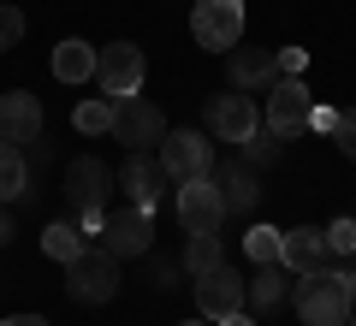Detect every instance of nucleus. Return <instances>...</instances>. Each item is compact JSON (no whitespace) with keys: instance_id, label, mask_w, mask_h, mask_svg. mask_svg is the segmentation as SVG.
Returning <instances> with one entry per match:
<instances>
[{"instance_id":"1","label":"nucleus","mask_w":356,"mask_h":326,"mask_svg":"<svg viewBox=\"0 0 356 326\" xmlns=\"http://www.w3.org/2000/svg\"><path fill=\"white\" fill-rule=\"evenodd\" d=\"M113 184L119 178L107 172L95 154H77L72 166H65V220H72L77 231H102V220H107V202H113Z\"/></svg>"},{"instance_id":"2","label":"nucleus","mask_w":356,"mask_h":326,"mask_svg":"<svg viewBox=\"0 0 356 326\" xmlns=\"http://www.w3.org/2000/svg\"><path fill=\"white\" fill-rule=\"evenodd\" d=\"M291 302H297V320L303 326H344L356 291H350V273L344 267H321V273H297L291 285Z\"/></svg>"},{"instance_id":"3","label":"nucleus","mask_w":356,"mask_h":326,"mask_svg":"<svg viewBox=\"0 0 356 326\" xmlns=\"http://www.w3.org/2000/svg\"><path fill=\"white\" fill-rule=\"evenodd\" d=\"M65 297L83 309H102L119 297V255L107 250H83L77 261H65Z\"/></svg>"},{"instance_id":"4","label":"nucleus","mask_w":356,"mask_h":326,"mask_svg":"<svg viewBox=\"0 0 356 326\" xmlns=\"http://www.w3.org/2000/svg\"><path fill=\"white\" fill-rule=\"evenodd\" d=\"M107 137L125 142V154H154L166 142V113L143 95H125V101H113V131Z\"/></svg>"},{"instance_id":"5","label":"nucleus","mask_w":356,"mask_h":326,"mask_svg":"<svg viewBox=\"0 0 356 326\" xmlns=\"http://www.w3.org/2000/svg\"><path fill=\"white\" fill-rule=\"evenodd\" d=\"M102 250L107 255H119V261H131V255H149L154 250V213L149 208H137V202H125V208H107V220H102Z\"/></svg>"},{"instance_id":"6","label":"nucleus","mask_w":356,"mask_h":326,"mask_svg":"<svg viewBox=\"0 0 356 326\" xmlns=\"http://www.w3.org/2000/svg\"><path fill=\"white\" fill-rule=\"evenodd\" d=\"M154 161L166 166L172 184L208 178V172H214V137H208V131H166V142L154 149Z\"/></svg>"},{"instance_id":"7","label":"nucleus","mask_w":356,"mask_h":326,"mask_svg":"<svg viewBox=\"0 0 356 326\" xmlns=\"http://www.w3.org/2000/svg\"><path fill=\"white\" fill-rule=\"evenodd\" d=\"M191 36L214 54H232L243 42V0H196L191 6Z\"/></svg>"},{"instance_id":"8","label":"nucleus","mask_w":356,"mask_h":326,"mask_svg":"<svg viewBox=\"0 0 356 326\" xmlns=\"http://www.w3.org/2000/svg\"><path fill=\"white\" fill-rule=\"evenodd\" d=\"M255 125H261V113H255V101L243 95V89H232V95H208V101H202V131H208L214 142H243Z\"/></svg>"},{"instance_id":"9","label":"nucleus","mask_w":356,"mask_h":326,"mask_svg":"<svg viewBox=\"0 0 356 326\" xmlns=\"http://www.w3.org/2000/svg\"><path fill=\"white\" fill-rule=\"evenodd\" d=\"M143 77H149V60H143V48H131V42H107V48L95 54V83H102L113 101L137 95Z\"/></svg>"},{"instance_id":"10","label":"nucleus","mask_w":356,"mask_h":326,"mask_svg":"<svg viewBox=\"0 0 356 326\" xmlns=\"http://www.w3.org/2000/svg\"><path fill=\"white\" fill-rule=\"evenodd\" d=\"M309 113H315V95H309L297 77H280V83L267 89V113L261 125L280 131V137H297V131H309Z\"/></svg>"},{"instance_id":"11","label":"nucleus","mask_w":356,"mask_h":326,"mask_svg":"<svg viewBox=\"0 0 356 326\" xmlns=\"http://www.w3.org/2000/svg\"><path fill=\"white\" fill-rule=\"evenodd\" d=\"M172 202H178V226H184V231H220V220H226V196H220L214 172L178 184Z\"/></svg>"},{"instance_id":"12","label":"nucleus","mask_w":356,"mask_h":326,"mask_svg":"<svg viewBox=\"0 0 356 326\" xmlns=\"http://www.w3.org/2000/svg\"><path fill=\"white\" fill-rule=\"evenodd\" d=\"M243 302H250V285H243L226 261L208 267V273H196V309H202L208 320H226V314H238Z\"/></svg>"},{"instance_id":"13","label":"nucleus","mask_w":356,"mask_h":326,"mask_svg":"<svg viewBox=\"0 0 356 326\" xmlns=\"http://www.w3.org/2000/svg\"><path fill=\"white\" fill-rule=\"evenodd\" d=\"M119 190H125L137 208H161L166 190H172V178H166V166L154 161V154H125V166H119Z\"/></svg>"},{"instance_id":"14","label":"nucleus","mask_w":356,"mask_h":326,"mask_svg":"<svg viewBox=\"0 0 356 326\" xmlns=\"http://www.w3.org/2000/svg\"><path fill=\"white\" fill-rule=\"evenodd\" d=\"M226 72H232V89L243 95H267L280 83V54L273 48H232L226 54Z\"/></svg>"},{"instance_id":"15","label":"nucleus","mask_w":356,"mask_h":326,"mask_svg":"<svg viewBox=\"0 0 356 326\" xmlns=\"http://www.w3.org/2000/svg\"><path fill=\"white\" fill-rule=\"evenodd\" d=\"M42 137V101L13 89V95H0V142H13V149H30Z\"/></svg>"},{"instance_id":"16","label":"nucleus","mask_w":356,"mask_h":326,"mask_svg":"<svg viewBox=\"0 0 356 326\" xmlns=\"http://www.w3.org/2000/svg\"><path fill=\"white\" fill-rule=\"evenodd\" d=\"M280 267H291V273H321V267H332V243L321 226H291L280 243Z\"/></svg>"},{"instance_id":"17","label":"nucleus","mask_w":356,"mask_h":326,"mask_svg":"<svg viewBox=\"0 0 356 326\" xmlns=\"http://www.w3.org/2000/svg\"><path fill=\"white\" fill-rule=\"evenodd\" d=\"M214 184H220V196H226V213H250L255 202H261V184H255V166H250V161L220 166Z\"/></svg>"},{"instance_id":"18","label":"nucleus","mask_w":356,"mask_h":326,"mask_svg":"<svg viewBox=\"0 0 356 326\" xmlns=\"http://www.w3.org/2000/svg\"><path fill=\"white\" fill-rule=\"evenodd\" d=\"M291 279H297L291 267H280V261H267L261 273L250 279V302H243V309H255V314H273V309H280L285 297H291Z\"/></svg>"},{"instance_id":"19","label":"nucleus","mask_w":356,"mask_h":326,"mask_svg":"<svg viewBox=\"0 0 356 326\" xmlns=\"http://www.w3.org/2000/svg\"><path fill=\"white\" fill-rule=\"evenodd\" d=\"M54 77H60V83H89V77H95V48H89V42H60V48H54Z\"/></svg>"},{"instance_id":"20","label":"nucleus","mask_w":356,"mask_h":326,"mask_svg":"<svg viewBox=\"0 0 356 326\" xmlns=\"http://www.w3.org/2000/svg\"><path fill=\"white\" fill-rule=\"evenodd\" d=\"M72 131H83V137H107L113 131V95H89L72 107Z\"/></svg>"},{"instance_id":"21","label":"nucleus","mask_w":356,"mask_h":326,"mask_svg":"<svg viewBox=\"0 0 356 326\" xmlns=\"http://www.w3.org/2000/svg\"><path fill=\"white\" fill-rule=\"evenodd\" d=\"M24 184H30V161H24V149L0 142V202L24 196Z\"/></svg>"},{"instance_id":"22","label":"nucleus","mask_w":356,"mask_h":326,"mask_svg":"<svg viewBox=\"0 0 356 326\" xmlns=\"http://www.w3.org/2000/svg\"><path fill=\"white\" fill-rule=\"evenodd\" d=\"M238 149H243V161H250V166H280V154H285V137H280V131H267V125H255L250 137L238 142Z\"/></svg>"},{"instance_id":"23","label":"nucleus","mask_w":356,"mask_h":326,"mask_svg":"<svg viewBox=\"0 0 356 326\" xmlns=\"http://www.w3.org/2000/svg\"><path fill=\"white\" fill-rule=\"evenodd\" d=\"M226 261V250H220V238L214 231H191V243H184V273H208V267H220Z\"/></svg>"},{"instance_id":"24","label":"nucleus","mask_w":356,"mask_h":326,"mask_svg":"<svg viewBox=\"0 0 356 326\" xmlns=\"http://www.w3.org/2000/svg\"><path fill=\"white\" fill-rule=\"evenodd\" d=\"M42 250H48L54 261H77V255H83V231H77L72 220H54V226L42 231Z\"/></svg>"},{"instance_id":"25","label":"nucleus","mask_w":356,"mask_h":326,"mask_svg":"<svg viewBox=\"0 0 356 326\" xmlns=\"http://www.w3.org/2000/svg\"><path fill=\"white\" fill-rule=\"evenodd\" d=\"M280 243H285V231H273V226H250L243 250H250V261H255V267H267V261H280Z\"/></svg>"},{"instance_id":"26","label":"nucleus","mask_w":356,"mask_h":326,"mask_svg":"<svg viewBox=\"0 0 356 326\" xmlns=\"http://www.w3.org/2000/svg\"><path fill=\"white\" fill-rule=\"evenodd\" d=\"M332 142L344 149V161H356V107H339V125H332Z\"/></svg>"},{"instance_id":"27","label":"nucleus","mask_w":356,"mask_h":326,"mask_svg":"<svg viewBox=\"0 0 356 326\" xmlns=\"http://www.w3.org/2000/svg\"><path fill=\"white\" fill-rule=\"evenodd\" d=\"M18 36H24V13L18 6H0V54L18 48Z\"/></svg>"},{"instance_id":"28","label":"nucleus","mask_w":356,"mask_h":326,"mask_svg":"<svg viewBox=\"0 0 356 326\" xmlns=\"http://www.w3.org/2000/svg\"><path fill=\"white\" fill-rule=\"evenodd\" d=\"M327 243H332V255H356V220H332Z\"/></svg>"},{"instance_id":"29","label":"nucleus","mask_w":356,"mask_h":326,"mask_svg":"<svg viewBox=\"0 0 356 326\" xmlns=\"http://www.w3.org/2000/svg\"><path fill=\"white\" fill-rule=\"evenodd\" d=\"M332 125H339V113H332V107H315V113H309V131H327V137H332Z\"/></svg>"},{"instance_id":"30","label":"nucleus","mask_w":356,"mask_h":326,"mask_svg":"<svg viewBox=\"0 0 356 326\" xmlns=\"http://www.w3.org/2000/svg\"><path fill=\"white\" fill-rule=\"evenodd\" d=\"M291 72H303V48H280V77H291Z\"/></svg>"},{"instance_id":"31","label":"nucleus","mask_w":356,"mask_h":326,"mask_svg":"<svg viewBox=\"0 0 356 326\" xmlns=\"http://www.w3.org/2000/svg\"><path fill=\"white\" fill-rule=\"evenodd\" d=\"M13 243V213H6V202H0V250Z\"/></svg>"},{"instance_id":"32","label":"nucleus","mask_w":356,"mask_h":326,"mask_svg":"<svg viewBox=\"0 0 356 326\" xmlns=\"http://www.w3.org/2000/svg\"><path fill=\"white\" fill-rule=\"evenodd\" d=\"M0 326H48L42 314H13V320H0Z\"/></svg>"},{"instance_id":"33","label":"nucleus","mask_w":356,"mask_h":326,"mask_svg":"<svg viewBox=\"0 0 356 326\" xmlns=\"http://www.w3.org/2000/svg\"><path fill=\"white\" fill-rule=\"evenodd\" d=\"M214 326H255V314H243V309H238V314H226V320H214Z\"/></svg>"},{"instance_id":"34","label":"nucleus","mask_w":356,"mask_h":326,"mask_svg":"<svg viewBox=\"0 0 356 326\" xmlns=\"http://www.w3.org/2000/svg\"><path fill=\"white\" fill-rule=\"evenodd\" d=\"M344 326H356V302H350V314H344Z\"/></svg>"},{"instance_id":"35","label":"nucleus","mask_w":356,"mask_h":326,"mask_svg":"<svg viewBox=\"0 0 356 326\" xmlns=\"http://www.w3.org/2000/svg\"><path fill=\"white\" fill-rule=\"evenodd\" d=\"M184 326H214V320H208V314H202V320H184Z\"/></svg>"},{"instance_id":"36","label":"nucleus","mask_w":356,"mask_h":326,"mask_svg":"<svg viewBox=\"0 0 356 326\" xmlns=\"http://www.w3.org/2000/svg\"><path fill=\"white\" fill-rule=\"evenodd\" d=\"M350 291H356V273H350Z\"/></svg>"}]
</instances>
